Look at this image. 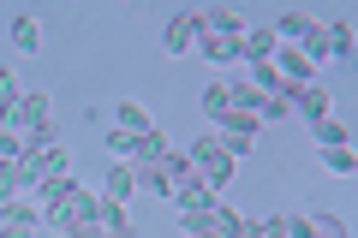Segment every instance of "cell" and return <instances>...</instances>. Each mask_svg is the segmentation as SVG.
Returning a JSON list of instances; mask_svg holds the SVG:
<instances>
[{"instance_id": "obj_1", "label": "cell", "mask_w": 358, "mask_h": 238, "mask_svg": "<svg viewBox=\"0 0 358 238\" xmlns=\"http://www.w3.org/2000/svg\"><path fill=\"white\" fill-rule=\"evenodd\" d=\"M197 30H203V18H197V13H179V18H167V30H162V42H167V54H192V42H197Z\"/></svg>"}, {"instance_id": "obj_2", "label": "cell", "mask_w": 358, "mask_h": 238, "mask_svg": "<svg viewBox=\"0 0 358 238\" xmlns=\"http://www.w3.org/2000/svg\"><path fill=\"white\" fill-rule=\"evenodd\" d=\"M0 226H18V232H42V209L24 197H6L0 202Z\"/></svg>"}, {"instance_id": "obj_3", "label": "cell", "mask_w": 358, "mask_h": 238, "mask_svg": "<svg viewBox=\"0 0 358 238\" xmlns=\"http://www.w3.org/2000/svg\"><path fill=\"white\" fill-rule=\"evenodd\" d=\"M197 54L215 60V66H233V60H239V42H233V36H215V30H197Z\"/></svg>"}, {"instance_id": "obj_4", "label": "cell", "mask_w": 358, "mask_h": 238, "mask_svg": "<svg viewBox=\"0 0 358 238\" xmlns=\"http://www.w3.org/2000/svg\"><path fill=\"white\" fill-rule=\"evenodd\" d=\"M275 30H245V42H239V60H251V66H263V60H275Z\"/></svg>"}, {"instance_id": "obj_5", "label": "cell", "mask_w": 358, "mask_h": 238, "mask_svg": "<svg viewBox=\"0 0 358 238\" xmlns=\"http://www.w3.org/2000/svg\"><path fill=\"white\" fill-rule=\"evenodd\" d=\"M293 107L305 113L310 126H317V119H329V89H322V84H305V89H293Z\"/></svg>"}, {"instance_id": "obj_6", "label": "cell", "mask_w": 358, "mask_h": 238, "mask_svg": "<svg viewBox=\"0 0 358 238\" xmlns=\"http://www.w3.org/2000/svg\"><path fill=\"white\" fill-rule=\"evenodd\" d=\"M131 173H138V191H162V197H173V173H167L162 161H131Z\"/></svg>"}, {"instance_id": "obj_7", "label": "cell", "mask_w": 358, "mask_h": 238, "mask_svg": "<svg viewBox=\"0 0 358 238\" xmlns=\"http://www.w3.org/2000/svg\"><path fill=\"white\" fill-rule=\"evenodd\" d=\"M203 18V30H215V36H233V42H245V18L233 13V6H215V13H197Z\"/></svg>"}, {"instance_id": "obj_8", "label": "cell", "mask_w": 358, "mask_h": 238, "mask_svg": "<svg viewBox=\"0 0 358 238\" xmlns=\"http://www.w3.org/2000/svg\"><path fill=\"white\" fill-rule=\"evenodd\" d=\"M299 54H305L310 66H317V60H334V48H329V24H310L305 36H299Z\"/></svg>"}, {"instance_id": "obj_9", "label": "cell", "mask_w": 358, "mask_h": 238, "mask_svg": "<svg viewBox=\"0 0 358 238\" xmlns=\"http://www.w3.org/2000/svg\"><path fill=\"white\" fill-rule=\"evenodd\" d=\"M114 126L131 131V137H143V131H150V113H143L138 101H120V107H114Z\"/></svg>"}, {"instance_id": "obj_10", "label": "cell", "mask_w": 358, "mask_h": 238, "mask_svg": "<svg viewBox=\"0 0 358 238\" xmlns=\"http://www.w3.org/2000/svg\"><path fill=\"white\" fill-rule=\"evenodd\" d=\"M108 197H114V202H126V197H138V173H131V161H120L114 173H108Z\"/></svg>"}, {"instance_id": "obj_11", "label": "cell", "mask_w": 358, "mask_h": 238, "mask_svg": "<svg viewBox=\"0 0 358 238\" xmlns=\"http://www.w3.org/2000/svg\"><path fill=\"white\" fill-rule=\"evenodd\" d=\"M13 42H18L24 54H36V48H42V30H36V18H30V13H18V18H13Z\"/></svg>"}, {"instance_id": "obj_12", "label": "cell", "mask_w": 358, "mask_h": 238, "mask_svg": "<svg viewBox=\"0 0 358 238\" xmlns=\"http://www.w3.org/2000/svg\"><path fill=\"white\" fill-rule=\"evenodd\" d=\"M167 149H173V143H167V137H162V131H155V126H150V131H143V137H138V155H131V161H162V155H167Z\"/></svg>"}, {"instance_id": "obj_13", "label": "cell", "mask_w": 358, "mask_h": 238, "mask_svg": "<svg viewBox=\"0 0 358 238\" xmlns=\"http://www.w3.org/2000/svg\"><path fill=\"white\" fill-rule=\"evenodd\" d=\"M317 143H322V149H341V143H352V131L329 113V119H317Z\"/></svg>"}, {"instance_id": "obj_14", "label": "cell", "mask_w": 358, "mask_h": 238, "mask_svg": "<svg viewBox=\"0 0 358 238\" xmlns=\"http://www.w3.org/2000/svg\"><path fill=\"white\" fill-rule=\"evenodd\" d=\"M227 107H233V89H227V84H221V77H215V84L203 89V113H209V119H221V113H227Z\"/></svg>"}, {"instance_id": "obj_15", "label": "cell", "mask_w": 358, "mask_h": 238, "mask_svg": "<svg viewBox=\"0 0 358 238\" xmlns=\"http://www.w3.org/2000/svg\"><path fill=\"white\" fill-rule=\"evenodd\" d=\"M268 30H275V42H299V36L310 30V18H305V13H287L281 24H268Z\"/></svg>"}, {"instance_id": "obj_16", "label": "cell", "mask_w": 358, "mask_h": 238, "mask_svg": "<svg viewBox=\"0 0 358 238\" xmlns=\"http://www.w3.org/2000/svg\"><path fill=\"white\" fill-rule=\"evenodd\" d=\"M322 167H329V173H352V143H341V149H322Z\"/></svg>"}, {"instance_id": "obj_17", "label": "cell", "mask_w": 358, "mask_h": 238, "mask_svg": "<svg viewBox=\"0 0 358 238\" xmlns=\"http://www.w3.org/2000/svg\"><path fill=\"white\" fill-rule=\"evenodd\" d=\"M227 89H233V107H245V113L263 107V89H257V84H227Z\"/></svg>"}, {"instance_id": "obj_18", "label": "cell", "mask_w": 358, "mask_h": 238, "mask_svg": "<svg viewBox=\"0 0 358 238\" xmlns=\"http://www.w3.org/2000/svg\"><path fill=\"white\" fill-rule=\"evenodd\" d=\"M185 214V232H215V209H179Z\"/></svg>"}, {"instance_id": "obj_19", "label": "cell", "mask_w": 358, "mask_h": 238, "mask_svg": "<svg viewBox=\"0 0 358 238\" xmlns=\"http://www.w3.org/2000/svg\"><path fill=\"white\" fill-rule=\"evenodd\" d=\"M329 48H334V60H346L352 54V24H329Z\"/></svg>"}, {"instance_id": "obj_20", "label": "cell", "mask_w": 358, "mask_h": 238, "mask_svg": "<svg viewBox=\"0 0 358 238\" xmlns=\"http://www.w3.org/2000/svg\"><path fill=\"white\" fill-rule=\"evenodd\" d=\"M18 96H24V89H18V77L6 72V66H0V113H6V107H18Z\"/></svg>"}, {"instance_id": "obj_21", "label": "cell", "mask_w": 358, "mask_h": 238, "mask_svg": "<svg viewBox=\"0 0 358 238\" xmlns=\"http://www.w3.org/2000/svg\"><path fill=\"white\" fill-rule=\"evenodd\" d=\"M108 149H114L120 161H126V155H138V137H131V131H120V126H114V131H108Z\"/></svg>"}, {"instance_id": "obj_22", "label": "cell", "mask_w": 358, "mask_h": 238, "mask_svg": "<svg viewBox=\"0 0 358 238\" xmlns=\"http://www.w3.org/2000/svg\"><path fill=\"white\" fill-rule=\"evenodd\" d=\"M310 232L317 238H346V226L334 221V214H310Z\"/></svg>"}, {"instance_id": "obj_23", "label": "cell", "mask_w": 358, "mask_h": 238, "mask_svg": "<svg viewBox=\"0 0 358 238\" xmlns=\"http://www.w3.org/2000/svg\"><path fill=\"white\" fill-rule=\"evenodd\" d=\"M18 149H24V137L13 126H0V161H18Z\"/></svg>"}, {"instance_id": "obj_24", "label": "cell", "mask_w": 358, "mask_h": 238, "mask_svg": "<svg viewBox=\"0 0 358 238\" xmlns=\"http://www.w3.org/2000/svg\"><path fill=\"white\" fill-rule=\"evenodd\" d=\"M233 238H263V226H257V221H239V226H233Z\"/></svg>"}, {"instance_id": "obj_25", "label": "cell", "mask_w": 358, "mask_h": 238, "mask_svg": "<svg viewBox=\"0 0 358 238\" xmlns=\"http://www.w3.org/2000/svg\"><path fill=\"white\" fill-rule=\"evenodd\" d=\"M102 238H138V232H131V226H114V232H102Z\"/></svg>"}, {"instance_id": "obj_26", "label": "cell", "mask_w": 358, "mask_h": 238, "mask_svg": "<svg viewBox=\"0 0 358 238\" xmlns=\"http://www.w3.org/2000/svg\"><path fill=\"white\" fill-rule=\"evenodd\" d=\"M192 238H221V232H192Z\"/></svg>"}, {"instance_id": "obj_27", "label": "cell", "mask_w": 358, "mask_h": 238, "mask_svg": "<svg viewBox=\"0 0 358 238\" xmlns=\"http://www.w3.org/2000/svg\"><path fill=\"white\" fill-rule=\"evenodd\" d=\"M24 238H42V232H24Z\"/></svg>"}]
</instances>
